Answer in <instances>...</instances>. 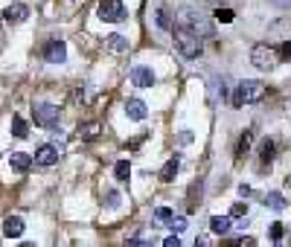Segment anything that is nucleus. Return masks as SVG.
<instances>
[{"label":"nucleus","mask_w":291,"mask_h":247,"mask_svg":"<svg viewBox=\"0 0 291 247\" xmlns=\"http://www.w3.org/2000/svg\"><path fill=\"white\" fill-rule=\"evenodd\" d=\"M178 21H181V27H184V30L195 32L198 38H213V24H210V18H207L204 12H198L195 6H184V9H178Z\"/></svg>","instance_id":"f257e3e1"},{"label":"nucleus","mask_w":291,"mask_h":247,"mask_svg":"<svg viewBox=\"0 0 291 247\" xmlns=\"http://www.w3.org/2000/svg\"><path fill=\"white\" fill-rule=\"evenodd\" d=\"M172 35H175V47H178V53H181L184 59H198V56H201L204 47H201V38H198L195 32L181 27V30H175Z\"/></svg>","instance_id":"f03ea898"},{"label":"nucleus","mask_w":291,"mask_h":247,"mask_svg":"<svg viewBox=\"0 0 291 247\" xmlns=\"http://www.w3.org/2000/svg\"><path fill=\"white\" fill-rule=\"evenodd\" d=\"M265 96V85L257 82V79H245L239 88H236V96H233V105L242 108V105H251V102H259Z\"/></svg>","instance_id":"7ed1b4c3"},{"label":"nucleus","mask_w":291,"mask_h":247,"mask_svg":"<svg viewBox=\"0 0 291 247\" xmlns=\"http://www.w3.org/2000/svg\"><path fill=\"white\" fill-rule=\"evenodd\" d=\"M251 64H257L259 70H274L280 64V56H277V50L271 44H257L251 50Z\"/></svg>","instance_id":"20e7f679"},{"label":"nucleus","mask_w":291,"mask_h":247,"mask_svg":"<svg viewBox=\"0 0 291 247\" xmlns=\"http://www.w3.org/2000/svg\"><path fill=\"white\" fill-rule=\"evenodd\" d=\"M59 108L56 105H50V102H35L32 105V120L35 125H41V128H56L59 125Z\"/></svg>","instance_id":"39448f33"},{"label":"nucleus","mask_w":291,"mask_h":247,"mask_svg":"<svg viewBox=\"0 0 291 247\" xmlns=\"http://www.w3.org/2000/svg\"><path fill=\"white\" fill-rule=\"evenodd\" d=\"M99 21H108V24H120V21H126V6L120 3V0H102L97 9Z\"/></svg>","instance_id":"423d86ee"},{"label":"nucleus","mask_w":291,"mask_h":247,"mask_svg":"<svg viewBox=\"0 0 291 247\" xmlns=\"http://www.w3.org/2000/svg\"><path fill=\"white\" fill-rule=\"evenodd\" d=\"M44 59H47V64H65V59H67L65 41H59V38L47 41L44 44Z\"/></svg>","instance_id":"0eeeda50"},{"label":"nucleus","mask_w":291,"mask_h":247,"mask_svg":"<svg viewBox=\"0 0 291 247\" xmlns=\"http://www.w3.org/2000/svg\"><path fill=\"white\" fill-rule=\"evenodd\" d=\"M131 82H134V88H152L155 85V73L149 67H134L131 70Z\"/></svg>","instance_id":"6e6552de"},{"label":"nucleus","mask_w":291,"mask_h":247,"mask_svg":"<svg viewBox=\"0 0 291 247\" xmlns=\"http://www.w3.org/2000/svg\"><path fill=\"white\" fill-rule=\"evenodd\" d=\"M126 114H129V120H134V123H143V120L149 117V108H146V102H140V99H129V102H126Z\"/></svg>","instance_id":"1a4fd4ad"},{"label":"nucleus","mask_w":291,"mask_h":247,"mask_svg":"<svg viewBox=\"0 0 291 247\" xmlns=\"http://www.w3.org/2000/svg\"><path fill=\"white\" fill-rule=\"evenodd\" d=\"M35 163H38V166H53V163H59V149H56V146H41V149L35 152Z\"/></svg>","instance_id":"9d476101"},{"label":"nucleus","mask_w":291,"mask_h":247,"mask_svg":"<svg viewBox=\"0 0 291 247\" xmlns=\"http://www.w3.org/2000/svg\"><path fill=\"white\" fill-rule=\"evenodd\" d=\"M27 15H30V9H27L24 3H12V6L3 12V21H9V24H21V21H27Z\"/></svg>","instance_id":"9b49d317"},{"label":"nucleus","mask_w":291,"mask_h":247,"mask_svg":"<svg viewBox=\"0 0 291 247\" xmlns=\"http://www.w3.org/2000/svg\"><path fill=\"white\" fill-rule=\"evenodd\" d=\"M105 50L114 53V56H123V53H129V38H123V35H108V38H105Z\"/></svg>","instance_id":"f8f14e48"},{"label":"nucleus","mask_w":291,"mask_h":247,"mask_svg":"<svg viewBox=\"0 0 291 247\" xmlns=\"http://www.w3.org/2000/svg\"><path fill=\"white\" fill-rule=\"evenodd\" d=\"M21 233H24V221L18 216H9L3 221V236H6V239H18Z\"/></svg>","instance_id":"ddd939ff"},{"label":"nucleus","mask_w":291,"mask_h":247,"mask_svg":"<svg viewBox=\"0 0 291 247\" xmlns=\"http://www.w3.org/2000/svg\"><path fill=\"white\" fill-rule=\"evenodd\" d=\"M9 166H12L15 172H30V166H32V157L24 154V152H15V154L9 157Z\"/></svg>","instance_id":"4468645a"},{"label":"nucleus","mask_w":291,"mask_h":247,"mask_svg":"<svg viewBox=\"0 0 291 247\" xmlns=\"http://www.w3.org/2000/svg\"><path fill=\"white\" fill-rule=\"evenodd\" d=\"M178 169H181V160H178V157H169V160H166V166L161 169V181H163V184H169V181H175V175H178Z\"/></svg>","instance_id":"2eb2a0df"},{"label":"nucleus","mask_w":291,"mask_h":247,"mask_svg":"<svg viewBox=\"0 0 291 247\" xmlns=\"http://www.w3.org/2000/svg\"><path fill=\"white\" fill-rule=\"evenodd\" d=\"M210 230L216 236H225L227 230H230V216H213L210 218Z\"/></svg>","instance_id":"dca6fc26"},{"label":"nucleus","mask_w":291,"mask_h":247,"mask_svg":"<svg viewBox=\"0 0 291 247\" xmlns=\"http://www.w3.org/2000/svg\"><path fill=\"white\" fill-rule=\"evenodd\" d=\"M265 207H271L274 213H280V210H286V198L280 192H268L265 195Z\"/></svg>","instance_id":"f3484780"},{"label":"nucleus","mask_w":291,"mask_h":247,"mask_svg":"<svg viewBox=\"0 0 291 247\" xmlns=\"http://www.w3.org/2000/svg\"><path fill=\"white\" fill-rule=\"evenodd\" d=\"M99 123H85V125H79V137L82 140H94V137H99Z\"/></svg>","instance_id":"a211bd4d"},{"label":"nucleus","mask_w":291,"mask_h":247,"mask_svg":"<svg viewBox=\"0 0 291 247\" xmlns=\"http://www.w3.org/2000/svg\"><path fill=\"white\" fill-rule=\"evenodd\" d=\"M195 198H201V184L190 186V195H187V213H195V210H198V201H195Z\"/></svg>","instance_id":"6ab92c4d"},{"label":"nucleus","mask_w":291,"mask_h":247,"mask_svg":"<svg viewBox=\"0 0 291 247\" xmlns=\"http://www.w3.org/2000/svg\"><path fill=\"white\" fill-rule=\"evenodd\" d=\"M114 175H117V181H129V175H131V163H129V160H120V163L114 166Z\"/></svg>","instance_id":"aec40b11"},{"label":"nucleus","mask_w":291,"mask_h":247,"mask_svg":"<svg viewBox=\"0 0 291 247\" xmlns=\"http://www.w3.org/2000/svg\"><path fill=\"white\" fill-rule=\"evenodd\" d=\"M251 140H254V134H251V131H245V134H242V140H239V146H236V157H245V152L251 149Z\"/></svg>","instance_id":"412c9836"},{"label":"nucleus","mask_w":291,"mask_h":247,"mask_svg":"<svg viewBox=\"0 0 291 247\" xmlns=\"http://www.w3.org/2000/svg\"><path fill=\"white\" fill-rule=\"evenodd\" d=\"M12 134H15V137H21V140L27 137V123H24L21 117H12Z\"/></svg>","instance_id":"4be33fe9"},{"label":"nucleus","mask_w":291,"mask_h":247,"mask_svg":"<svg viewBox=\"0 0 291 247\" xmlns=\"http://www.w3.org/2000/svg\"><path fill=\"white\" fill-rule=\"evenodd\" d=\"M259 157H262V163H271V160H274V143H271V140H265V143H262Z\"/></svg>","instance_id":"5701e85b"},{"label":"nucleus","mask_w":291,"mask_h":247,"mask_svg":"<svg viewBox=\"0 0 291 247\" xmlns=\"http://www.w3.org/2000/svg\"><path fill=\"white\" fill-rule=\"evenodd\" d=\"M213 18H216L219 24H233V18H236V15H233V9H216V15H213Z\"/></svg>","instance_id":"b1692460"},{"label":"nucleus","mask_w":291,"mask_h":247,"mask_svg":"<svg viewBox=\"0 0 291 247\" xmlns=\"http://www.w3.org/2000/svg\"><path fill=\"white\" fill-rule=\"evenodd\" d=\"M155 21H158V27H161V30H172V21H169L166 9H158V12H155Z\"/></svg>","instance_id":"393cba45"},{"label":"nucleus","mask_w":291,"mask_h":247,"mask_svg":"<svg viewBox=\"0 0 291 247\" xmlns=\"http://www.w3.org/2000/svg\"><path fill=\"white\" fill-rule=\"evenodd\" d=\"M155 218H158V221H172V210H169V207H158V210H155Z\"/></svg>","instance_id":"a878e982"},{"label":"nucleus","mask_w":291,"mask_h":247,"mask_svg":"<svg viewBox=\"0 0 291 247\" xmlns=\"http://www.w3.org/2000/svg\"><path fill=\"white\" fill-rule=\"evenodd\" d=\"M248 213V204H233V210H230V218H242Z\"/></svg>","instance_id":"bb28decb"},{"label":"nucleus","mask_w":291,"mask_h":247,"mask_svg":"<svg viewBox=\"0 0 291 247\" xmlns=\"http://www.w3.org/2000/svg\"><path fill=\"white\" fill-rule=\"evenodd\" d=\"M105 201H108V207H117V204H120V195L111 189V192H105Z\"/></svg>","instance_id":"cd10ccee"},{"label":"nucleus","mask_w":291,"mask_h":247,"mask_svg":"<svg viewBox=\"0 0 291 247\" xmlns=\"http://www.w3.org/2000/svg\"><path fill=\"white\" fill-rule=\"evenodd\" d=\"M271 239H274V242L283 239V224H271Z\"/></svg>","instance_id":"c85d7f7f"},{"label":"nucleus","mask_w":291,"mask_h":247,"mask_svg":"<svg viewBox=\"0 0 291 247\" xmlns=\"http://www.w3.org/2000/svg\"><path fill=\"white\" fill-rule=\"evenodd\" d=\"M172 230H175V233L187 230V221H184V218H175V216H172Z\"/></svg>","instance_id":"c756f323"},{"label":"nucleus","mask_w":291,"mask_h":247,"mask_svg":"<svg viewBox=\"0 0 291 247\" xmlns=\"http://www.w3.org/2000/svg\"><path fill=\"white\" fill-rule=\"evenodd\" d=\"M280 56H283L286 62H291V41H286V44H283V50H280Z\"/></svg>","instance_id":"7c9ffc66"},{"label":"nucleus","mask_w":291,"mask_h":247,"mask_svg":"<svg viewBox=\"0 0 291 247\" xmlns=\"http://www.w3.org/2000/svg\"><path fill=\"white\" fill-rule=\"evenodd\" d=\"M163 245H166V247H178V245H181V239H178V236H169Z\"/></svg>","instance_id":"2f4dec72"},{"label":"nucleus","mask_w":291,"mask_h":247,"mask_svg":"<svg viewBox=\"0 0 291 247\" xmlns=\"http://www.w3.org/2000/svg\"><path fill=\"white\" fill-rule=\"evenodd\" d=\"M181 143H184V146L193 143V131H181Z\"/></svg>","instance_id":"473e14b6"},{"label":"nucleus","mask_w":291,"mask_h":247,"mask_svg":"<svg viewBox=\"0 0 291 247\" xmlns=\"http://www.w3.org/2000/svg\"><path fill=\"white\" fill-rule=\"evenodd\" d=\"M216 3H222V0H198V6H216Z\"/></svg>","instance_id":"72a5a7b5"},{"label":"nucleus","mask_w":291,"mask_h":247,"mask_svg":"<svg viewBox=\"0 0 291 247\" xmlns=\"http://www.w3.org/2000/svg\"><path fill=\"white\" fill-rule=\"evenodd\" d=\"M271 3H274V6H283V9H286V6H291V0H271Z\"/></svg>","instance_id":"f704fd0d"}]
</instances>
